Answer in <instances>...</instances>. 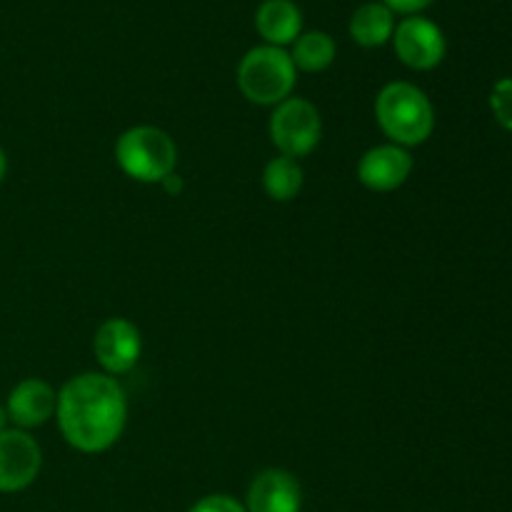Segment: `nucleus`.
I'll return each mask as SVG.
<instances>
[{
    "mask_svg": "<svg viewBox=\"0 0 512 512\" xmlns=\"http://www.w3.org/2000/svg\"><path fill=\"white\" fill-rule=\"evenodd\" d=\"M55 418L65 443L80 453H103L123 435L128 398L113 375L83 373L58 393Z\"/></svg>",
    "mask_w": 512,
    "mask_h": 512,
    "instance_id": "nucleus-1",
    "label": "nucleus"
},
{
    "mask_svg": "<svg viewBox=\"0 0 512 512\" xmlns=\"http://www.w3.org/2000/svg\"><path fill=\"white\" fill-rule=\"evenodd\" d=\"M375 118L393 145H423L435 130V110L428 95L413 83H390L375 98Z\"/></svg>",
    "mask_w": 512,
    "mask_h": 512,
    "instance_id": "nucleus-2",
    "label": "nucleus"
},
{
    "mask_svg": "<svg viewBox=\"0 0 512 512\" xmlns=\"http://www.w3.org/2000/svg\"><path fill=\"white\" fill-rule=\"evenodd\" d=\"M298 80L290 53L275 45H258L243 55L238 65L240 93L255 105H280L290 98Z\"/></svg>",
    "mask_w": 512,
    "mask_h": 512,
    "instance_id": "nucleus-3",
    "label": "nucleus"
},
{
    "mask_svg": "<svg viewBox=\"0 0 512 512\" xmlns=\"http://www.w3.org/2000/svg\"><path fill=\"white\" fill-rule=\"evenodd\" d=\"M115 160L125 175L140 183H163L175 173L178 148L165 130L138 125L125 130L115 143Z\"/></svg>",
    "mask_w": 512,
    "mask_h": 512,
    "instance_id": "nucleus-4",
    "label": "nucleus"
},
{
    "mask_svg": "<svg viewBox=\"0 0 512 512\" xmlns=\"http://www.w3.org/2000/svg\"><path fill=\"white\" fill-rule=\"evenodd\" d=\"M270 140L285 158H305L323 138V120L310 100L288 98L270 115Z\"/></svg>",
    "mask_w": 512,
    "mask_h": 512,
    "instance_id": "nucleus-5",
    "label": "nucleus"
},
{
    "mask_svg": "<svg viewBox=\"0 0 512 512\" xmlns=\"http://www.w3.org/2000/svg\"><path fill=\"white\" fill-rule=\"evenodd\" d=\"M395 55L413 70L438 68L448 53V40L438 23L423 15H408L395 25L393 33Z\"/></svg>",
    "mask_w": 512,
    "mask_h": 512,
    "instance_id": "nucleus-6",
    "label": "nucleus"
},
{
    "mask_svg": "<svg viewBox=\"0 0 512 512\" xmlns=\"http://www.w3.org/2000/svg\"><path fill=\"white\" fill-rule=\"evenodd\" d=\"M43 468L40 445L28 430L8 428L0 433V493L30 488Z\"/></svg>",
    "mask_w": 512,
    "mask_h": 512,
    "instance_id": "nucleus-7",
    "label": "nucleus"
},
{
    "mask_svg": "<svg viewBox=\"0 0 512 512\" xmlns=\"http://www.w3.org/2000/svg\"><path fill=\"white\" fill-rule=\"evenodd\" d=\"M93 350L105 375H123L135 368L143 350L140 330L125 318H110L98 328L93 340Z\"/></svg>",
    "mask_w": 512,
    "mask_h": 512,
    "instance_id": "nucleus-8",
    "label": "nucleus"
},
{
    "mask_svg": "<svg viewBox=\"0 0 512 512\" xmlns=\"http://www.w3.org/2000/svg\"><path fill=\"white\" fill-rule=\"evenodd\" d=\"M413 173V158L400 145H378L370 148L358 163L360 183L375 193L398 190Z\"/></svg>",
    "mask_w": 512,
    "mask_h": 512,
    "instance_id": "nucleus-9",
    "label": "nucleus"
},
{
    "mask_svg": "<svg viewBox=\"0 0 512 512\" xmlns=\"http://www.w3.org/2000/svg\"><path fill=\"white\" fill-rule=\"evenodd\" d=\"M55 405H58V393L38 378L20 380L5 400L10 423L18 430H33L48 423L55 415Z\"/></svg>",
    "mask_w": 512,
    "mask_h": 512,
    "instance_id": "nucleus-10",
    "label": "nucleus"
},
{
    "mask_svg": "<svg viewBox=\"0 0 512 512\" xmlns=\"http://www.w3.org/2000/svg\"><path fill=\"white\" fill-rule=\"evenodd\" d=\"M300 505H303L300 483L288 470L278 468H268L255 475L245 500L248 512H300Z\"/></svg>",
    "mask_w": 512,
    "mask_h": 512,
    "instance_id": "nucleus-11",
    "label": "nucleus"
},
{
    "mask_svg": "<svg viewBox=\"0 0 512 512\" xmlns=\"http://www.w3.org/2000/svg\"><path fill=\"white\" fill-rule=\"evenodd\" d=\"M255 28L265 45L285 48L303 33V13L293 0H263L255 13Z\"/></svg>",
    "mask_w": 512,
    "mask_h": 512,
    "instance_id": "nucleus-12",
    "label": "nucleus"
},
{
    "mask_svg": "<svg viewBox=\"0 0 512 512\" xmlns=\"http://www.w3.org/2000/svg\"><path fill=\"white\" fill-rule=\"evenodd\" d=\"M348 30L350 38L358 45H363V48H380V45L393 40L395 13L390 8H385L380 0L363 3L350 15Z\"/></svg>",
    "mask_w": 512,
    "mask_h": 512,
    "instance_id": "nucleus-13",
    "label": "nucleus"
},
{
    "mask_svg": "<svg viewBox=\"0 0 512 512\" xmlns=\"http://www.w3.org/2000/svg\"><path fill=\"white\" fill-rule=\"evenodd\" d=\"M335 40L330 38L323 30H308V33H300L298 40L293 43L290 50V60H293L295 70H303V73H323L325 68H330L335 60Z\"/></svg>",
    "mask_w": 512,
    "mask_h": 512,
    "instance_id": "nucleus-14",
    "label": "nucleus"
},
{
    "mask_svg": "<svg viewBox=\"0 0 512 512\" xmlns=\"http://www.w3.org/2000/svg\"><path fill=\"white\" fill-rule=\"evenodd\" d=\"M303 180L305 173L295 158L280 155V158H273L265 165V193H268V198L278 200V203H288V200L298 198L300 190H303Z\"/></svg>",
    "mask_w": 512,
    "mask_h": 512,
    "instance_id": "nucleus-15",
    "label": "nucleus"
},
{
    "mask_svg": "<svg viewBox=\"0 0 512 512\" xmlns=\"http://www.w3.org/2000/svg\"><path fill=\"white\" fill-rule=\"evenodd\" d=\"M490 110H493L500 128L512 133V78H500L498 83L493 85V93H490Z\"/></svg>",
    "mask_w": 512,
    "mask_h": 512,
    "instance_id": "nucleus-16",
    "label": "nucleus"
},
{
    "mask_svg": "<svg viewBox=\"0 0 512 512\" xmlns=\"http://www.w3.org/2000/svg\"><path fill=\"white\" fill-rule=\"evenodd\" d=\"M188 512H248L245 505H240L238 500L230 498V495H208V498L198 500Z\"/></svg>",
    "mask_w": 512,
    "mask_h": 512,
    "instance_id": "nucleus-17",
    "label": "nucleus"
},
{
    "mask_svg": "<svg viewBox=\"0 0 512 512\" xmlns=\"http://www.w3.org/2000/svg\"><path fill=\"white\" fill-rule=\"evenodd\" d=\"M385 8H390L393 13L403 15H418L420 10H425L428 5H433V0H380Z\"/></svg>",
    "mask_w": 512,
    "mask_h": 512,
    "instance_id": "nucleus-18",
    "label": "nucleus"
},
{
    "mask_svg": "<svg viewBox=\"0 0 512 512\" xmlns=\"http://www.w3.org/2000/svg\"><path fill=\"white\" fill-rule=\"evenodd\" d=\"M163 188L168 190V193H180V190H183V180L173 173L163 180Z\"/></svg>",
    "mask_w": 512,
    "mask_h": 512,
    "instance_id": "nucleus-19",
    "label": "nucleus"
},
{
    "mask_svg": "<svg viewBox=\"0 0 512 512\" xmlns=\"http://www.w3.org/2000/svg\"><path fill=\"white\" fill-rule=\"evenodd\" d=\"M5 173H8V158H5V150L0 148V183H3Z\"/></svg>",
    "mask_w": 512,
    "mask_h": 512,
    "instance_id": "nucleus-20",
    "label": "nucleus"
},
{
    "mask_svg": "<svg viewBox=\"0 0 512 512\" xmlns=\"http://www.w3.org/2000/svg\"><path fill=\"white\" fill-rule=\"evenodd\" d=\"M8 423H10L8 410H5V405H0V433H3V430H8Z\"/></svg>",
    "mask_w": 512,
    "mask_h": 512,
    "instance_id": "nucleus-21",
    "label": "nucleus"
}]
</instances>
